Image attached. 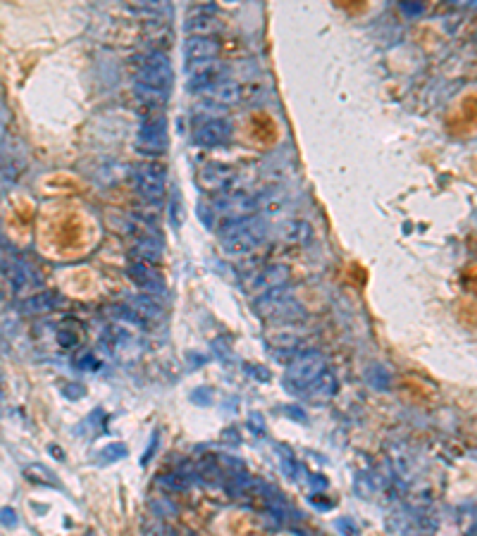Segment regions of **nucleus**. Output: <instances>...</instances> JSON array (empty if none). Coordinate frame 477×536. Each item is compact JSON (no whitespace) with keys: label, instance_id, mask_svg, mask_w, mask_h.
Instances as JSON below:
<instances>
[{"label":"nucleus","instance_id":"nucleus-1","mask_svg":"<svg viewBox=\"0 0 477 536\" xmlns=\"http://www.w3.org/2000/svg\"><path fill=\"white\" fill-rule=\"evenodd\" d=\"M219 236H222L224 255L243 257V255H250L262 241H265L267 224L262 217L253 214V217H246V219H241V222H234V224L224 226V229H219Z\"/></svg>","mask_w":477,"mask_h":536},{"label":"nucleus","instance_id":"nucleus-2","mask_svg":"<svg viewBox=\"0 0 477 536\" xmlns=\"http://www.w3.org/2000/svg\"><path fill=\"white\" fill-rule=\"evenodd\" d=\"M325 370H327V360H325V355L320 351L301 353L286 370V377H284L286 389L291 391V394H303Z\"/></svg>","mask_w":477,"mask_h":536},{"label":"nucleus","instance_id":"nucleus-3","mask_svg":"<svg viewBox=\"0 0 477 536\" xmlns=\"http://www.w3.org/2000/svg\"><path fill=\"white\" fill-rule=\"evenodd\" d=\"M210 210H212V217L215 222H219V229L224 226L234 224V222H241L246 217H253L258 205H255V198L248 193H219L215 200L210 203Z\"/></svg>","mask_w":477,"mask_h":536},{"label":"nucleus","instance_id":"nucleus-4","mask_svg":"<svg viewBox=\"0 0 477 536\" xmlns=\"http://www.w3.org/2000/svg\"><path fill=\"white\" fill-rule=\"evenodd\" d=\"M134 184L141 198L160 200L167 186V167L155 160H143L134 165Z\"/></svg>","mask_w":477,"mask_h":536},{"label":"nucleus","instance_id":"nucleus-5","mask_svg":"<svg viewBox=\"0 0 477 536\" xmlns=\"http://www.w3.org/2000/svg\"><path fill=\"white\" fill-rule=\"evenodd\" d=\"M136 84L143 88H150V91H160L169 93V84H172V65H169V58L165 53H150L146 60H143V67L136 77Z\"/></svg>","mask_w":477,"mask_h":536},{"label":"nucleus","instance_id":"nucleus-6","mask_svg":"<svg viewBox=\"0 0 477 536\" xmlns=\"http://www.w3.org/2000/svg\"><path fill=\"white\" fill-rule=\"evenodd\" d=\"M289 276H291V272H289V267H284V264H267V267H262L258 272L246 276V279H243V288H246L248 293L262 296L272 291V288L286 286Z\"/></svg>","mask_w":477,"mask_h":536},{"label":"nucleus","instance_id":"nucleus-7","mask_svg":"<svg viewBox=\"0 0 477 536\" xmlns=\"http://www.w3.org/2000/svg\"><path fill=\"white\" fill-rule=\"evenodd\" d=\"M136 148L143 150V153H150V155L165 153V148H167L165 117H148L146 122L141 124L139 134H136Z\"/></svg>","mask_w":477,"mask_h":536},{"label":"nucleus","instance_id":"nucleus-8","mask_svg":"<svg viewBox=\"0 0 477 536\" xmlns=\"http://www.w3.org/2000/svg\"><path fill=\"white\" fill-rule=\"evenodd\" d=\"M41 274L34 264L24 262V260H15V264L10 267V288L15 298H29V296L36 293V288H41Z\"/></svg>","mask_w":477,"mask_h":536},{"label":"nucleus","instance_id":"nucleus-9","mask_svg":"<svg viewBox=\"0 0 477 536\" xmlns=\"http://www.w3.org/2000/svg\"><path fill=\"white\" fill-rule=\"evenodd\" d=\"M224 74V65L217 60H205V62H193L186 65V86L191 91H205L212 84H217Z\"/></svg>","mask_w":477,"mask_h":536},{"label":"nucleus","instance_id":"nucleus-10","mask_svg":"<svg viewBox=\"0 0 477 536\" xmlns=\"http://www.w3.org/2000/svg\"><path fill=\"white\" fill-rule=\"evenodd\" d=\"M127 274H129V279L134 281L143 293L160 296V293H165V288H167L165 276H162L158 269H155L153 264H148V262H141V260L131 262L129 269H127Z\"/></svg>","mask_w":477,"mask_h":536},{"label":"nucleus","instance_id":"nucleus-11","mask_svg":"<svg viewBox=\"0 0 477 536\" xmlns=\"http://www.w3.org/2000/svg\"><path fill=\"white\" fill-rule=\"evenodd\" d=\"M234 179H236V172L231 167H227V165H208V167H203L200 169V174H198V184H200V188L203 191H208V193H227L229 188H231V184H234Z\"/></svg>","mask_w":477,"mask_h":536},{"label":"nucleus","instance_id":"nucleus-12","mask_svg":"<svg viewBox=\"0 0 477 536\" xmlns=\"http://www.w3.org/2000/svg\"><path fill=\"white\" fill-rule=\"evenodd\" d=\"M308 336L303 327H298L296 322H282L279 327H272L267 334H265V341L272 346V348H284V351H291Z\"/></svg>","mask_w":477,"mask_h":536},{"label":"nucleus","instance_id":"nucleus-13","mask_svg":"<svg viewBox=\"0 0 477 536\" xmlns=\"http://www.w3.org/2000/svg\"><path fill=\"white\" fill-rule=\"evenodd\" d=\"M60 305H62L60 293L50 291V288H41V291H36L34 296H29V298L20 300V310H22V315H29V317H39V315H48V312L58 310Z\"/></svg>","mask_w":477,"mask_h":536},{"label":"nucleus","instance_id":"nucleus-14","mask_svg":"<svg viewBox=\"0 0 477 536\" xmlns=\"http://www.w3.org/2000/svg\"><path fill=\"white\" fill-rule=\"evenodd\" d=\"M231 138V124L227 119H210L203 127H198L196 131V143L203 148H217L224 146Z\"/></svg>","mask_w":477,"mask_h":536},{"label":"nucleus","instance_id":"nucleus-15","mask_svg":"<svg viewBox=\"0 0 477 536\" xmlns=\"http://www.w3.org/2000/svg\"><path fill=\"white\" fill-rule=\"evenodd\" d=\"M219 53V43L212 39V36H189L184 43V55H186V65H193V62H205V60H215Z\"/></svg>","mask_w":477,"mask_h":536},{"label":"nucleus","instance_id":"nucleus-16","mask_svg":"<svg viewBox=\"0 0 477 536\" xmlns=\"http://www.w3.org/2000/svg\"><path fill=\"white\" fill-rule=\"evenodd\" d=\"M203 93H205V100H210V103L229 107L241 100L243 88L241 84H236V81H217V84H212L210 88H205Z\"/></svg>","mask_w":477,"mask_h":536},{"label":"nucleus","instance_id":"nucleus-17","mask_svg":"<svg viewBox=\"0 0 477 536\" xmlns=\"http://www.w3.org/2000/svg\"><path fill=\"white\" fill-rule=\"evenodd\" d=\"M337 391H339V382H337V374L332 370H325L322 374L318 377L315 382L310 384L308 389L303 391L308 398H313V401H318V403H322V401H330V398H334L337 396Z\"/></svg>","mask_w":477,"mask_h":536},{"label":"nucleus","instance_id":"nucleus-18","mask_svg":"<svg viewBox=\"0 0 477 536\" xmlns=\"http://www.w3.org/2000/svg\"><path fill=\"white\" fill-rule=\"evenodd\" d=\"M189 36H212L219 29L215 15H203V12H191V17L184 24Z\"/></svg>","mask_w":477,"mask_h":536},{"label":"nucleus","instance_id":"nucleus-19","mask_svg":"<svg viewBox=\"0 0 477 536\" xmlns=\"http://www.w3.org/2000/svg\"><path fill=\"white\" fill-rule=\"evenodd\" d=\"M162 253H165V245L160 243V238L158 236H143V238H139L136 241V245H134V255L139 257L141 262H158L160 257H162Z\"/></svg>","mask_w":477,"mask_h":536},{"label":"nucleus","instance_id":"nucleus-20","mask_svg":"<svg viewBox=\"0 0 477 536\" xmlns=\"http://www.w3.org/2000/svg\"><path fill=\"white\" fill-rule=\"evenodd\" d=\"M289 293H291V291H289V286H279V288H272V291L262 293L260 298L255 300V305H253L255 315H260V317H270L274 307L289 298Z\"/></svg>","mask_w":477,"mask_h":536},{"label":"nucleus","instance_id":"nucleus-21","mask_svg":"<svg viewBox=\"0 0 477 536\" xmlns=\"http://www.w3.org/2000/svg\"><path fill=\"white\" fill-rule=\"evenodd\" d=\"M24 477L27 482L31 484H41V487H53V489H60V482H58V475L53 470H48L46 465L41 463H31L24 468Z\"/></svg>","mask_w":477,"mask_h":536},{"label":"nucleus","instance_id":"nucleus-22","mask_svg":"<svg viewBox=\"0 0 477 536\" xmlns=\"http://www.w3.org/2000/svg\"><path fill=\"white\" fill-rule=\"evenodd\" d=\"M313 236V226L303 219H291L289 224H284L282 229V238L289 243H306Z\"/></svg>","mask_w":477,"mask_h":536},{"label":"nucleus","instance_id":"nucleus-23","mask_svg":"<svg viewBox=\"0 0 477 536\" xmlns=\"http://www.w3.org/2000/svg\"><path fill=\"white\" fill-rule=\"evenodd\" d=\"M131 310L139 315L141 319H158L162 315V307L153 298H148V296H136V298H131Z\"/></svg>","mask_w":477,"mask_h":536},{"label":"nucleus","instance_id":"nucleus-24","mask_svg":"<svg viewBox=\"0 0 477 536\" xmlns=\"http://www.w3.org/2000/svg\"><path fill=\"white\" fill-rule=\"evenodd\" d=\"M55 341H58V346H62V348H77L81 343V331L74 324L72 327L62 324L58 327V331H55Z\"/></svg>","mask_w":477,"mask_h":536},{"label":"nucleus","instance_id":"nucleus-25","mask_svg":"<svg viewBox=\"0 0 477 536\" xmlns=\"http://www.w3.org/2000/svg\"><path fill=\"white\" fill-rule=\"evenodd\" d=\"M368 382L373 389L378 391H387L389 389V382H392V377H389V372L382 367V365H373V367L368 370Z\"/></svg>","mask_w":477,"mask_h":536},{"label":"nucleus","instance_id":"nucleus-26","mask_svg":"<svg viewBox=\"0 0 477 536\" xmlns=\"http://www.w3.org/2000/svg\"><path fill=\"white\" fill-rule=\"evenodd\" d=\"M74 367L79 372H98L100 360L93 355V351H81L77 358H74Z\"/></svg>","mask_w":477,"mask_h":536},{"label":"nucleus","instance_id":"nucleus-27","mask_svg":"<svg viewBox=\"0 0 477 536\" xmlns=\"http://www.w3.org/2000/svg\"><path fill=\"white\" fill-rule=\"evenodd\" d=\"M122 458H127V446L124 444H108L100 451V463H117Z\"/></svg>","mask_w":477,"mask_h":536},{"label":"nucleus","instance_id":"nucleus-28","mask_svg":"<svg viewBox=\"0 0 477 536\" xmlns=\"http://www.w3.org/2000/svg\"><path fill=\"white\" fill-rule=\"evenodd\" d=\"M158 484L167 491H181V489H186V477H181V475H160Z\"/></svg>","mask_w":477,"mask_h":536},{"label":"nucleus","instance_id":"nucleus-29","mask_svg":"<svg viewBox=\"0 0 477 536\" xmlns=\"http://www.w3.org/2000/svg\"><path fill=\"white\" fill-rule=\"evenodd\" d=\"M356 494L361 496V498H373L375 482L368 475H358V479H356Z\"/></svg>","mask_w":477,"mask_h":536},{"label":"nucleus","instance_id":"nucleus-30","mask_svg":"<svg viewBox=\"0 0 477 536\" xmlns=\"http://www.w3.org/2000/svg\"><path fill=\"white\" fill-rule=\"evenodd\" d=\"M62 394H65V396H67V398L77 401V398H84V396H86V389H84V384L70 382V384H67V386H65V389H62Z\"/></svg>","mask_w":477,"mask_h":536},{"label":"nucleus","instance_id":"nucleus-31","mask_svg":"<svg viewBox=\"0 0 477 536\" xmlns=\"http://www.w3.org/2000/svg\"><path fill=\"white\" fill-rule=\"evenodd\" d=\"M17 513L12 508H0V525L8 527V529H15L17 527Z\"/></svg>","mask_w":477,"mask_h":536},{"label":"nucleus","instance_id":"nucleus-32","mask_svg":"<svg viewBox=\"0 0 477 536\" xmlns=\"http://www.w3.org/2000/svg\"><path fill=\"white\" fill-rule=\"evenodd\" d=\"M337 529L344 536H356L358 534V527L354 525V520H349V517H342V520H337Z\"/></svg>","mask_w":477,"mask_h":536},{"label":"nucleus","instance_id":"nucleus-33","mask_svg":"<svg viewBox=\"0 0 477 536\" xmlns=\"http://www.w3.org/2000/svg\"><path fill=\"white\" fill-rule=\"evenodd\" d=\"M246 372H248L250 377H253V379H258V382H270V377H272V374H270V370L267 367H260V365H258V367H255V365H248Z\"/></svg>","mask_w":477,"mask_h":536},{"label":"nucleus","instance_id":"nucleus-34","mask_svg":"<svg viewBox=\"0 0 477 536\" xmlns=\"http://www.w3.org/2000/svg\"><path fill=\"white\" fill-rule=\"evenodd\" d=\"M198 217L203 219L205 226H210V229L215 226V217H212V210L208 203H198Z\"/></svg>","mask_w":477,"mask_h":536},{"label":"nucleus","instance_id":"nucleus-35","mask_svg":"<svg viewBox=\"0 0 477 536\" xmlns=\"http://www.w3.org/2000/svg\"><path fill=\"white\" fill-rule=\"evenodd\" d=\"M282 468H284V472H286V475L291 477V479L298 477V463H296V460H294L291 456H286L284 460H282Z\"/></svg>","mask_w":477,"mask_h":536},{"label":"nucleus","instance_id":"nucleus-36","mask_svg":"<svg viewBox=\"0 0 477 536\" xmlns=\"http://www.w3.org/2000/svg\"><path fill=\"white\" fill-rule=\"evenodd\" d=\"M12 248L8 245H0V269H10L12 267Z\"/></svg>","mask_w":477,"mask_h":536},{"label":"nucleus","instance_id":"nucleus-37","mask_svg":"<svg viewBox=\"0 0 477 536\" xmlns=\"http://www.w3.org/2000/svg\"><path fill=\"white\" fill-rule=\"evenodd\" d=\"M191 401H203L200 406H210V389H203V391H193L191 394Z\"/></svg>","mask_w":477,"mask_h":536},{"label":"nucleus","instance_id":"nucleus-38","mask_svg":"<svg viewBox=\"0 0 477 536\" xmlns=\"http://www.w3.org/2000/svg\"><path fill=\"white\" fill-rule=\"evenodd\" d=\"M284 413H286V415H291V418H294V420H298V422H306V420H308V418H306L303 410H301V408H294V406H286V408H284Z\"/></svg>","mask_w":477,"mask_h":536},{"label":"nucleus","instance_id":"nucleus-39","mask_svg":"<svg viewBox=\"0 0 477 536\" xmlns=\"http://www.w3.org/2000/svg\"><path fill=\"white\" fill-rule=\"evenodd\" d=\"M155 439H158V434H153V441H150L148 451L141 456V465H148V460H150V456H153V451H155Z\"/></svg>","mask_w":477,"mask_h":536},{"label":"nucleus","instance_id":"nucleus-40","mask_svg":"<svg viewBox=\"0 0 477 536\" xmlns=\"http://www.w3.org/2000/svg\"><path fill=\"white\" fill-rule=\"evenodd\" d=\"M401 10H404L406 15H420V12H423V5H408V3H401Z\"/></svg>","mask_w":477,"mask_h":536}]
</instances>
